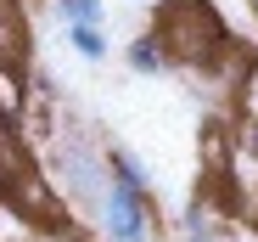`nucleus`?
Returning a JSON list of instances; mask_svg holds the SVG:
<instances>
[{"label":"nucleus","instance_id":"obj_1","mask_svg":"<svg viewBox=\"0 0 258 242\" xmlns=\"http://www.w3.org/2000/svg\"><path fill=\"white\" fill-rule=\"evenodd\" d=\"M157 39L168 45V57H180V62H208L219 45H230L225 23H219V12H213L208 0H168L163 23H157Z\"/></svg>","mask_w":258,"mask_h":242},{"label":"nucleus","instance_id":"obj_2","mask_svg":"<svg viewBox=\"0 0 258 242\" xmlns=\"http://www.w3.org/2000/svg\"><path fill=\"white\" fill-rule=\"evenodd\" d=\"M101 231L107 242H146L152 236V191H135L123 180H107L101 191Z\"/></svg>","mask_w":258,"mask_h":242},{"label":"nucleus","instance_id":"obj_3","mask_svg":"<svg viewBox=\"0 0 258 242\" xmlns=\"http://www.w3.org/2000/svg\"><path fill=\"white\" fill-rule=\"evenodd\" d=\"M28 51V17L17 12V0H0V62H17Z\"/></svg>","mask_w":258,"mask_h":242},{"label":"nucleus","instance_id":"obj_4","mask_svg":"<svg viewBox=\"0 0 258 242\" xmlns=\"http://www.w3.org/2000/svg\"><path fill=\"white\" fill-rule=\"evenodd\" d=\"M180 242H219V209L197 197V203L180 214Z\"/></svg>","mask_w":258,"mask_h":242},{"label":"nucleus","instance_id":"obj_5","mask_svg":"<svg viewBox=\"0 0 258 242\" xmlns=\"http://www.w3.org/2000/svg\"><path fill=\"white\" fill-rule=\"evenodd\" d=\"M168 62H174V57H168V45L157 34H141L135 45H129V68H135V73H163Z\"/></svg>","mask_w":258,"mask_h":242},{"label":"nucleus","instance_id":"obj_6","mask_svg":"<svg viewBox=\"0 0 258 242\" xmlns=\"http://www.w3.org/2000/svg\"><path fill=\"white\" fill-rule=\"evenodd\" d=\"M107 175L112 180H123V186H135V191H152V175H146V164H135L123 147H112L107 152Z\"/></svg>","mask_w":258,"mask_h":242},{"label":"nucleus","instance_id":"obj_7","mask_svg":"<svg viewBox=\"0 0 258 242\" xmlns=\"http://www.w3.org/2000/svg\"><path fill=\"white\" fill-rule=\"evenodd\" d=\"M62 17H68V28H101V0H62Z\"/></svg>","mask_w":258,"mask_h":242},{"label":"nucleus","instance_id":"obj_8","mask_svg":"<svg viewBox=\"0 0 258 242\" xmlns=\"http://www.w3.org/2000/svg\"><path fill=\"white\" fill-rule=\"evenodd\" d=\"M68 45H73L79 57H90V62H101V57H107V39H101V28H68Z\"/></svg>","mask_w":258,"mask_h":242},{"label":"nucleus","instance_id":"obj_9","mask_svg":"<svg viewBox=\"0 0 258 242\" xmlns=\"http://www.w3.org/2000/svg\"><path fill=\"white\" fill-rule=\"evenodd\" d=\"M241 147H247V158H258V118L247 124V135H241Z\"/></svg>","mask_w":258,"mask_h":242},{"label":"nucleus","instance_id":"obj_10","mask_svg":"<svg viewBox=\"0 0 258 242\" xmlns=\"http://www.w3.org/2000/svg\"><path fill=\"white\" fill-rule=\"evenodd\" d=\"M247 6H252V17H258V0H247Z\"/></svg>","mask_w":258,"mask_h":242}]
</instances>
